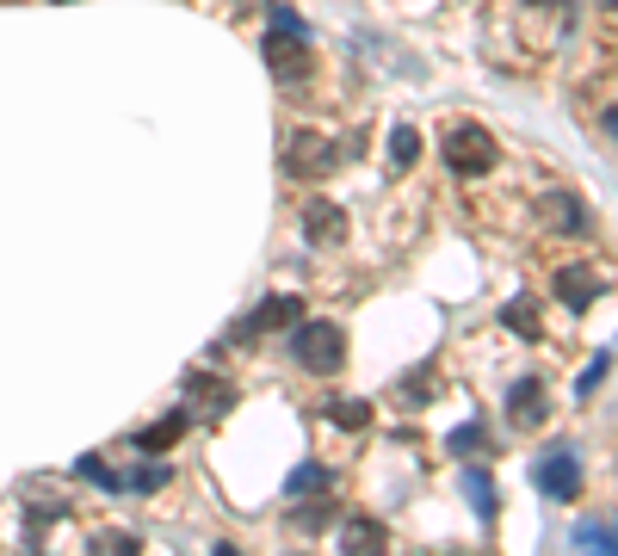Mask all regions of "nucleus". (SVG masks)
I'll use <instances>...</instances> for the list:
<instances>
[{"label":"nucleus","instance_id":"obj_29","mask_svg":"<svg viewBox=\"0 0 618 556\" xmlns=\"http://www.w3.org/2000/svg\"><path fill=\"white\" fill-rule=\"evenodd\" d=\"M0 7H7V0H0Z\"/></svg>","mask_w":618,"mask_h":556},{"label":"nucleus","instance_id":"obj_19","mask_svg":"<svg viewBox=\"0 0 618 556\" xmlns=\"http://www.w3.org/2000/svg\"><path fill=\"white\" fill-rule=\"evenodd\" d=\"M161 482H168V463H142V470L118 477V489H161Z\"/></svg>","mask_w":618,"mask_h":556},{"label":"nucleus","instance_id":"obj_16","mask_svg":"<svg viewBox=\"0 0 618 556\" xmlns=\"http://www.w3.org/2000/svg\"><path fill=\"white\" fill-rule=\"evenodd\" d=\"M328 420H334V427H347V432H359L371 420V408H365V402H353V396H340V402H328Z\"/></svg>","mask_w":618,"mask_h":556},{"label":"nucleus","instance_id":"obj_6","mask_svg":"<svg viewBox=\"0 0 618 556\" xmlns=\"http://www.w3.org/2000/svg\"><path fill=\"white\" fill-rule=\"evenodd\" d=\"M551 291H556V303H569V309H587V303H594V297L606 291V278L594 272V266H587V260H569V266H556Z\"/></svg>","mask_w":618,"mask_h":556},{"label":"nucleus","instance_id":"obj_9","mask_svg":"<svg viewBox=\"0 0 618 556\" xmlns=\"http://www.w3.org/2000/svg\"><path fill=\"white\" fill-rule=\"evenodd\" d=\"M539 216H544V229H563V235H582L587 229V211H582L575 192H551V199L539 204Z\"/></svg>","mask_w":618,"mask_h":556},{"label":"nucleus","instance_id":"obj_8","mask_svg":"<svg viewBox=\"0 0 618 556\" xmlns=\"http://www.w3.org/2000/svg\"><path fill=\"white\" fill-rule=\"evenodd\" d=\"M309 38H285V31H273V38H266V68H273L278 81H303L309 75Z\"/></svg>","mask_w":618,"mask_h":556},{"label":"nucleus","instance_id":"obj_15","mask_svg":"<svg viewBox=\"0 0 618 556\" xmlns=\"http://www.w3.org/2000/svg\"><path fill=\"white\" fill-rule=\"evenodd\" d=\"M501 322L513 328V334H525V340H539V303L532 297H513L508 309H501Z\"/></svg>","mask_w":618,"mask_h":556},{"label":"nucleus","instance_id":"obj_10","mask_svg":"<svg viewBox=\"0 0 618 556\" xmlns=\"http://www.w3.org/2000/svg\"><path fill=\"white\" fill-rule=\"evenodd\" d=\"M340 550H359V556H377V550H390V532H384V520H347V525H340Z\"/></svg>","mask_w":618,"mask_h":556},{"label":"nucleus","instance_id":"obj_28","mask_svg":"<svg viewBox=\"0 0 618 556\" xmlns=\"http://www.w3.org/2000/svg\"><path fill=\"white\" fill-rule=\"evenodd\" d=\"M600 7H612V0H600Z\"/></svg>","mask_w":618,"mask_h":556},{"label":"nucleus","instance_id":"obj_13","mask_svg":"<svg viewBox=\"0 0 618 556\" xmlns=\"http://www.w3.org/2000/svg\"><path fill=\"white\" fill-rule=\"evenodd\" d=\"M285 322H297V297H266L260 316L242 322V334H266V328H285Z\"/></svg>","mask_w":618,"mask_h":556},{"label":"nucleus","instance_id":"obj_7","mask_svg":"<svg viewBox=\"0 0 618 556\" xmlns=\"http://www.w3.org/2000/svg\"><path fill=\"white\" fill-rule=\"evenodd\" d=\"M551 415V396H544V377H520V384L508 389V420L520 432H532L539 420Z\"/></svg>","mask_w":618,"mask_h":556},{"label":"nucleus","instance_id":"obj_18","mask_svg":"<svg viewBox=\"0 0 618 556\" xmlns=\"http://www.w3.org/2000/svg\"><path fill=\"white\" fill-rule=\"evenodd\" d=\"M328 489H334V477H328L322 463H303L291 477V494H328Z\"/></svg>","mask_w":618,"mask_h":556},{"label":"nucleus","instance_id":"obj_23","mask_svg":"<svg viewBox=\"0 0 618 556\" xmlns=\"http://www.w3.org/2000/svg\"><path fill=\"white\" fill-rule=\"evenodd\" d=\"M81 477H93L99 489H118V477H111V470H106L99 458H81Z\"/></svg>","mask_w":618,"mask_h":556},{"label":"nucleus","instance_id":"obj_4","mask_svg":"<svg viewBox=\"0 0 618 556\" xmlns=\"http://www.w3.org/2000/svg\"><path fill=\"white\" fill-rule=\"evenodd\" d=\"M532 482H539L551 501H575L582 494V458H575V446H551L539 458V470H532Z\"/></svg>","mask_w":618,"mask_h":556},{"label":"nucleus","instance_id":"obj_20","mask_svg":"<svg viewBox=\"0 0 618 556\" xmlns=\"http://www.w3.org/2000/svg\"><path fill=\"white\" fill-rule=\"evenodd\" d=\"M606 365H612V359L594 353V365H587V371H582V384H575V396H582V402H594V389L606 384Z\"/></svg>","mask_w":618,"mask_h":556},{"label":"nucleus","instance_id":"obj_11","mask_svg":"<svg viewBox=\"0 0 618 556\" xmlns=\"http://www.w3.org/2000/svg\"><path fill=\"white\" fill-rule=\"evenodd\" d=\"M458 489H464V501L477 507V520H494V507H501V489H494V477H489V470H464V477H458Z\"/></svg>","mask_w":618,"mask_h":556},{"label":"nucleus","instance_id":"obj_21","mask_svg":"<svg viewBox=\"0 0 618 556\" xmlns=\"http://www.w3.org/2000/svg\"><path fill=\"white\" fill-rule=\"evenodd\" d=\"M93 550H111V556H130V550H137V538H130V532H99V538H93Z\"/></svg>","mask_w":618,"mask_h":556},{"label":"nucleus","instance_id":"obj_1","mask_svg":"<svg viewBox=\"0 0 618 556\" xmlns=\"http://www.w3.org/2000/svg\"><path fill=\"white\" fill-rule=\"evenodd\" d=\"M291 359L309 371V377H334V371L347 365V328H340V322L291 328Z\"/></svg>","mask_w":618,"mask_h":556},{"label":"nucleus","instance_id":"obj_17","mask_svg":"<svg viewBox=\"0 0 618 556\" xmlns=\"http://www.w3.org/2000/svg\"><path fill=\"white\" fill-rule=\"evenodd\" d=\"M185 432V415H168V420H154L149 432H142V451H168L173 439Z\"/></svg>","mask_w":618,"mask_h":556},{"label":"nucleus","instance_id":"obj_2","mask_svg":"<svg viewBox=\"0 0 618 556\" xmlns=\"http://www.w3.org/2000/svg\"><path fill=\"white\" fill-rule=\"evenodd\" d=\"M494 161H501V142H494V130H482V124H451V130H446V168L451 173L477 180V173H489Z\"/></svg>","mask_w":618,"mask_h":556},{"label":"nucleus","instance_id":"obj_5","mask_svg":"<svg viewBox=\"0 0 618 556\" xmlns=\"http://www.w3.org/2000/svg\"><path fill=\"white\" fill-rule=\"evenodd\" d=\"M303 242H309V247H322V254L347 242V204H334V199L303 204Z\"/></svg>","mask_w":618,"mask_h":556},{"label":"nucleus","instance_id":"obj_24","mask_svg":"<svg viewBox=\"0 0 618 556\" xmlns=\"http://www.w3.org/2000/svg\"><path fill=\"white\" fill-rule=\"evenodd\" d=\"M482 446V427H477V420H470V427H458V432H451V451H477Z\"/></svg>","mask_w":618,"mask_h":556},{"label":"nucleus","instance_id":"obj_12","mask_svg":"<svg viewBox=\"0 0 618 556\" xmlns=\"http://www.w3.org/2000/svg\"><path fill=\"white\" fill-rule=\"evenodd\" d=\"M185 389H192V402H204L211 415H223V408L235 402V384H230V377H211V371H192V377H185Z\"/></svg>","mask_w":618,"mask_h":556},{"label":"nucleus","instance_id":"obj_25","mask_svg":"<svg viewBox=\"0 0 618 556\" xmlns=\"http://www.w3.org/2000/svg\"><path fill=\"white\" fill-rule=\"evenodd\" d=\"M427 384H433V371H427V365H420L415 377H408V384H402V389H408V402H415V408H420V402H427Z\"/></svg>","mask_w":618,"mask_h":556},{"label":"nucleus","instance_id":"obj_27","mask_svg":"<svg viewBox=\"0 0 618 556\" xmlns=\"http://www.w3.org/2000/svg\"><path fill=\"white\" fill-rule=\"evenodd\" d=\"M242 7H266V0H242Z\"/></svg>","mask_w":618,"mask_h":556},{"label":"nucleus","instance_id":"obj_3","mask_svg":"<svg viewBox=\"0 0 618 556\" xmlns=\"http://www.w3.org/2000/svg\"><path fill=\"white\" fill-rule=\"evenodd\" d=\"M340 142H328V137H316V130H297L291 142H285V168L291 173H303V180H322V173H334L340 168Z\"/></svg>","mask_w":618,"mask_h":556},{"label":"nucleus","instance_id":"obj_14","mask_svg":"<svg viewBox=\"0 0 618 556\" xmlns=\"http://www.w3.org/2000/svg\"><path fill=\"white\" fill-rule=\"evenodd\" d=\"M415 161H420V137H415V124H396V130H390V168L408 173Z\"/></svg>","mask_w":618,"mask_h":556},{"label":"nucleus","instance_id":"obj_26","mask_svg":"<svg viewBox=\"0 0 618 556\" xmlns=\"http://www.w3.org/2000/svg\"><path fill=\"white\" fill-rule=\"evenodd\" d=\"M525 7H569V0H525Z\"/></svg>","mask_w":618,"mask_h":556},{"label":"nucleus","instance_id":"obj_30","mask_svg":"<svg viewBox=\"0 0 618 556\" xmlns=\"http://www.w3.org/2000/svg\"><path fill=\"white\" fill-rule=\"evenodd\" d=\"M62 7H68V0H62Z\"/></svg>","mask_w":618,"mask_h":556},{"label":"nucleus","instance_id":"obj_22","mask_svg":"<svg viewBox=\"0 0 618 556\" xmlns=\"http://www.w3.org/2000/svg\"><path fill=\"white\" fill-rule=\"evenodd\" d=\"M266 13H273V31H285V38H309V31H303V19H297L291 7H266Z\"/></svg>","mask_w":618,"mask_h":556}]
</instances>
